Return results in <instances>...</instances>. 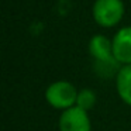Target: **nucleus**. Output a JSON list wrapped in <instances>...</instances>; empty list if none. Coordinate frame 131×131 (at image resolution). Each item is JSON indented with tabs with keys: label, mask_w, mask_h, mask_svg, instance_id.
Returning a JSON list of instances; mask_svg holds the SVG:
<instances>
[{
	"label": "nucleus",
	"mask_w": 131,
	"mask_h": 131,
	"mask_svg": "<svg viewBox=\"0 0 131 131\" xmlns=\"http://www.w3.org/2000/svg\"><path fill=\"white\" fill-rule=\"evenodd\" d=\"M96 104V93L90 89H82L78 92V97H76V106L83 110L89 111L94 107Z\"/></svg>",
	"instance_id": "nucleus-7"
},
{
	"label": "nucleus",
	"mask_w": 131,
	"mask_h": 131,
	"mask_svg": "<svg viewBox=\"0 0 131 131\" xmlns=\"http://www.w3.org/2000/svg\"><path fill=\"white\" fill-rule=\"evenodd\" d=\"M117 93L125 104L131 106V63L123 65L116 76Z\"/></svg>",
	"instance_id": "nucleus-6"
},
{
	"label": "nucleus",
	"mask_w": 131,
	"mask_h": 131,
	"mask_svg": "<svg viewBox=\"0 0 131 131\" xmlns=\"http://www.w3.org/2000/svg\"><path fill=\"white\" fill-rule=\"evenodd\" d=\"M89 52L93 57L94 63H106L117 61L113 55V42L104 35H94L89 42Z\"/></svg>",
	"instance_id": "nucleus-5"
},
{
	"label": "nucleus",
	"mask_w": 131,
	"mask_h": 131,
	"mask_svg": "<svg viewBox=\"0 0 131 131\" xmlns=\"http://www.w3.org/2000/svg\"><path fill=\"white\" fill-rule=\"evenodd\" d=\"M113 55L121 65L131 63V27H123L113 37Z\"/></svg>",
	"instance_id": "nucleus-4"
},
{
	"label": "nucleus",
	"mask_w": 131,
	"mask_h": 131,
	"mask_svg": "<svg viewBox=\"0 0 131 131\" xmlns=\"http://www.w3.org/2000/svg\"><path fill=\"white\" fill-rule=\"evenodd\" d=\"M78 90L72 83L66 80H58L47 88L45 99L49 106L58 110H68V108L76 106Z\"/></svg>",
	"instance_id": "nucleus-1"
},
{
	"label": "nucleus",
	"mask_w": 131,
	"mask_h": 131,
	"mask_svg": "<svg viewBox=\"0 0 131 131\" xmlns=\"http://www.w3.org/2000/svg\"><path fill=\"white\" fill-rule=\"evenodd\" d=\"M92 13L100 27H114L124 16V3L123 0H96Z\"/></svg>",
	"instance_id": "nucleus-2"
},
{
	"label": "nucleus",
	"mask_w": 131,
	"mask_h": 131,
	"mask_svg": "<svg viewBox=\"0 0 131 131\" xmlns=\"http://www.w3.org/2000/svg\"><path fill=\"white\" fill-rule=\"evenodd\" d=\"M59 131H92L88 111L78 106L62 111L59 117Z\"/></svg>",
	"instance_id": "nucleus-3"
}]
</instances>
